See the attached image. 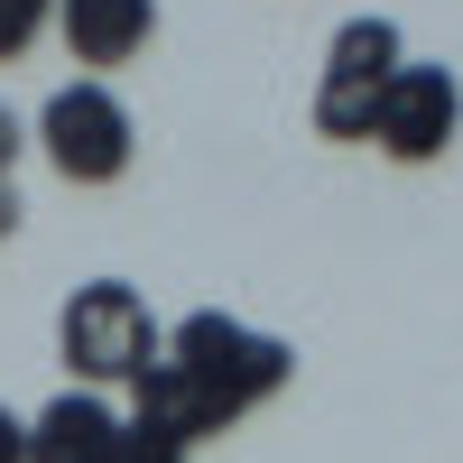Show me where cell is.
Wrapping results in <instances>:
<instances>
[{
    "mask_svg": "<svg viewBox=\"0 0 463 463\" xmlns=\"http://www.w3.org/2000/svg\"><path fill=\"white\" fill-rule=\"evenodd\" d=\"M0 463H28V417L0 408Z\"/></svg>",
    "mask_w": 463,
    "mask_h": 463,
    "instance_id": "obj_11",
    "label": "cell"
},
{
    "mask_svg": "<svg viewBox=\"0 0 463 463\" xmlns=\"http://www.w3.org/2000/svg\"><path fill=\"white\" fill-rule=\"evenodd\" d=\"M19 213H28V204H19V185L0 176V241H10V232H19Z\"/></svg>",
    "mask_w": 463,
    "mask_h": 463,
    "instance_id": "obj_12",
    "label": "cell"
},
{
    "mask_svg": "<svg viewBox=\"0 0 463 463\" xmlns=\"http://www.w3.org/2000/svg\"><path fill=\"white\" fill-rule=\"evenodd\" d=\"M121 427H130V417L111 408L102 390H56L47 408L28 417V463H111V454H121Z\"/></svg>",
    "mask_w": 463,
    "mask_h": 463,
    "instance_id": "obj_6",
    "label": "cell"
},
{
    "mask_svg": "<svg viewBox=\"0 0 463 463\" xmlns=\"http://www.w3.org/2000/svg\"><path fill=\"white\" fill-rule=\"evenodd\" d=\"M56 19V0H0V65L37 47V28Z\"/></svg>",
    "mask_w": 463,
    "mask_h": 463,
    "instance_id": "obj_8",
    "label": "cell"
},
{
    "mask_svg": "<svg viewBox=\"0 0 463 463\" xmlns=\"http://www.w3.org/2000/svg\"><path fill=\"white\" fill-rule=\"evenodd\" d=\"M19 148H28V130H19V111H10V102H0V176H10V167H19Z\"/></svg>",
    "mask_w": 463,
    "mask_h": 463,
    "instance_id": "obj_10",
    "label": "cell"
},
{
    "mask_svg": "<svg viewBox=\"0 0 463 463\" xmlns=\"http://www.w3.org/2000/svg\"><path fill=\"white\" fill-rule=\"evenodd\" d=\"M111 463H185V445H176V436H158V427H139V417H130V427H121V454H111Z\"/></svg>",
    "mask_w": 463,
    "mask_h": 463,
    "instance_id": "obj_9",
    "label": "cell"
},
{
    "mask_svg": "<svg viewBox=\"0 0 463 463\" xmlns=\"http://www.w3.org/2000/svg\"><path fill=\"white\" fill-rule=\"evenodd\" d=\"M56 353L74 371V390H111V380H139L158 362L167 334H158V316H148V297L130 279H84L56 316Z\"/></svg>",
    "mask_w": 463,
    "mask_h": 463,
    "instance_id": "obj_2",
    "label": "cell"
},
{
    "mask_svg": "<svg viewBox=\"0 0 463 463\" xmlns=\"http://www.w3.org/2000/svg\"><path fill=\"white\" fill-rule=\"evenodd\" d=\"M454 130H463V84L445 65H399V84L371 111V148L399 158V167H427V158L454 148Z\"/></svg>",
    "mask_w": 463,
    "mask_h": 463,
    "instance_id": "obj_5",
    "label": "cell"
},
{
    "mask_svg": "<svg viewBox=\"0 0 463 463\" xmlns=\"http://www.w3.org/2000/svg\"><path fill=\"white\" fill-rule=\"evenodd\" d=\"M56 28H65V56L93 65V84H102L111 65H130L158 37V0H56Z\"/></svg>",
    "mask_w": 463,
    "mask_h": 463,
    "instance_id": "obj_7",
    "label": "cell"
},
{
    "mask_svg": "<svg viewBox=\"0 0 463 463\" xmlns=\"http://www.w3.org/2000/svg\"><path fill=\"white\" fill-rule=\"evenodd\" d=\"M399 65H408L399 19H380V10L343 19L325 47V74H316V139H371V111L399 84Z\"/></svg>",
    "mask_w": 463,
    "mask_h": 463,
    "instance_id": "obj_3",
    "label": "cell"
},
{
    "mask_svg": "<svg viewBox=\"0 0 463 463\" xmlns=\"http://www.w3.org/2000/svg\"><path fill=\"white\" fill-rule=\"evenodd\" d=\"M288 380H297V343H279V334H260V325L204 306V316L167 325V353L130 380V417L195 454L204 436L241 427L260 399H279Z\"/></svg>",
    "mask_w": 463,
    "mask_h": 463,
    "instance_id": "obj_1",
    "label": "cell"
},
{
    "mask_svg": "<svg viewBox=\"0 0 463 463\" xmlns=\"http://www.w3.org/2000/svg\"><path fill=\"white\" fill-rule=\"evenodd\" d=\"M37 148H47V167L65 176V185H111L130 167V111H121V93L111 84H56L47 93V111H37Z\"/></svg>",
    "mask_w": 463,
    "mask_h": 463,
    "instance_id": "obj_4",
    "label": "cell"
}]
</instances>
